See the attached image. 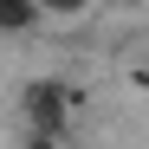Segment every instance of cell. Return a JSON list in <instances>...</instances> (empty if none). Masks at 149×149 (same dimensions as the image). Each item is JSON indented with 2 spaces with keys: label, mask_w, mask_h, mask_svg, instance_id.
Returning <instances> with one entry per match:
<instances>
[{
  "label": "cell",
  "mask_w": 149,
  "mask_h": 149,
  "mask_svg": "<svg viewBox=\"0 0 149 149\" xmlns=\"http://www.w3.org/2000/svg\"><path fill=\"white\" fill-rule=\"evenodd\" d=\"M78 104H84V91L78 84H65V78H26L19 84V117H26V130L33 136H58L78 123Z\"/></svg>",
  "instance_id": "6da1fadb"
},
{
  "label": "cell",
  "mask_w": 149,
  "mask_h": 149,
  "mask_svg": "<svg viewBox=\"0 0 149 149\" xmlns=\"http://www.w3.org/2000/svg\"><path fill=\"white\" fill-rule=\"evenodd\" d=\"M39 26H45L39 0H0V33H39Z\"/></svg>",
  "instance_id": "7a4b0ae2"
},
{
  "label": "cell",
  "mask_w": 149,
  "mask_h": 149,
  "mask_svg": "<svg viewBox=\"0 0 149 149\" xmlns=\"http://www.w3.org/2000/svg\"><path fill=\"white\" fill-rule=\"evenodd\" d=\"M19 149H65V143H58V136H26Z\"/></svg>",
  "instance_id": "3957f363"
}]
</instances>
